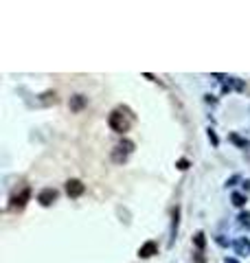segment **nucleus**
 Instances as JSON below:
<instances>
[{
    "label": "nucleus",
    "instance_id": "1",
    "mask_svg": "<svg viewBox=\"0 0 250 263\" xmlns=\"http://www.w3.org/2000/svg\"><path fill=\"white\" fill-rule=\"evenodd\" d=\"M108 123H110V128L114 130V132H119V134H123V132H127V130H130L132 119H127V116H125L123 112H121V110H114V112L110 114Z\"/></svg>",
    "mask_w": 250,
    "mask_h": 263
},
{
    "label": "nucleus",
    "instance_id": "2",
    "mask_svg": "<svg viewBox=\"0 0 250 263\" xmlns=\"http://www.w3.org/2000/svg\"><path fill=\"white\" fill-rule=\"evenodd\" d=\"M132 147H134V143H130V140H123L121 145H116L114 151H112V160H114V163H123L127 156H130Z\"/></svg>",
    "mask_w": 250,
    "mask_h": 263
},
{
    "label": "nucleus",
    "instance_id": "3",
    "mask_svg": "<svg viewBox=\"0 0 250 263\" xmlns=\"http://www.w3.org/2000/svg\"><path fill=\"white\" fill-rule=\"evenodd\" d=\"M84 191H86V186L81 184L79 180H68V182H66V193H68L70 197H79Z\"/></svg>",
    "mask_w": 250,
    "mask_h": 263
},
{
    "label": "nucleus",
    "instance_id": "4",
    "mask_svg": "<svg viewBox=\"0 0 250 263\" xmlns=\"http://www.w3.org/2000/svg\"><path fill=\"white\" fill-rule=\"evenodd\" d=\"M55 197H57V193H55V189H44L42 193H40V204L42 206H49V204H53L55 202Z\"/></svg>",
    "mask_w": 250,
    "mask_h": 263
},
{
    "label": "nucleus",
    "instance_id": "5",
    "mask_svg": "<svg viewBox=\"0 0 250 263\" xmlns=\"http://www.w3.org/2000/svg\"><path fill=\"white\" fill-rule=\"evenodd\" d=\"M86 105V97L84 94H75V97H70V110L73 112H81Z\"/></svg>",
    "mask_w": 250,
    "mask_h": 263
},
{
    "label": "nucleus",
    "instance_id": "6",
    "mask_svg": "<svg viewBox=\"0 0 250 263\" xmlns=\"http://www.w3.org/2000/svg\"><path fill=\"white\" fill-rule=\"evenodd\" d=\"M156 250H158V248H156V244H154V241H147L145 246H141L139 255L143 257V259H150L151 255H156Z\"/></svg>",
    "mask_w": 250,
    "mask_h": 263
},
{
    "label": "nucleus",
    "instance_id": "7",
    "mask_svg": "<svg viewBox=\"0 0 250 263\" xmlns=\"http://www.w3.org/2000/svg\"><path fill=\"white\" fill-rule=\"evenodd\" d=\"M233 246H235V250H237L239 255H248V252H250V241L248 239H237Z\"/></svg>",
    "mask_w": 250,
    "mask_h": 263
},
{
    "label": "nucleus",
    "instance_id": "8",
    "mask_svg": "<svg viewBox=\"0 0 250 263\" xmlns=\"http://www.w3.org/2000/svg\"><path fill=\"white\" fill-rule=\"evenodd\" d=\"M27 197H29V189H24L20 195L13 197V209H22L24 202H27Z\"/></svg>",
    "mask_w": 250,
    "mask_h": 263
},
{
    "label": "nucleus",
    "instance_id": "9",
    "mask_svg": "<svg viewBox=\"0 0 250 263\" xmlns=\"http://www.w3.org/2000/svg\"><path fill=\"white\" fill-rule=\"evenodd\" d=\"M231 140H233L235 145H237V147H244V149L248 147V140L242 138V136H237V134H231Z\"/></svg>",
    "mask_w": 250,
    "mask_h": 263
},
{
    "label": "nucleus",
    "instance_id": "10",
    "mask_svg": "<svg viewBox=\"0 0 250 263\" xmlns=\"http://www.w3.org/2000/svg\"><path fill=\"white\" fill-rule=\"evenodd\" d=\"M231 200H233L235 206H244V204H246V195H242V193H233Z\"/></svg>",
    "mask_w": 250,
    "mask_h": 263
},
{
    "label": "nucleus",
    "instance_id": "11",
    "mask_svg": "<svg viewBox=\"0 0 250 263\" xmlns=\"http://www.w3.org/2000/svg\"><path fill=\"white\" fill-rule=\"evenodd\" d=\"M196 244H198V248L204 246V235H202V232H198V235H196Z\"/></svg>",
    "mask_w": 250,
    "mask_h": 263
},
{
    "label": "nucleus",
    "instance_id": "12",
    "mask_svg": "<svg viewBox=\"0 0 250 263\" xmlns=\"http://www.w3.org/2000/svg\"><path fill=\"white\" fill-rule=\"evenodd\" d=\"M208 138H211L213 145H217V136H215V132H213V130H208Z\"/></svg>",
    "mask_w": 250,
    "mask_h": 263
},
{
    "label": "nucleus",
    "instance_id": "13",
    "mask_svg": "<svg viewBox=\"0 0 250 263\" xmlns=\"http://www.w3.org/2000/svg\"><path fill=\"white\" fill-rule=\"evenodd\" d=\"M187 165H189L187 160H180V163H178V169H187Z\"/></svg>",
    "mask_w": 250,
    "mask_h": 263
}]
</instances>
